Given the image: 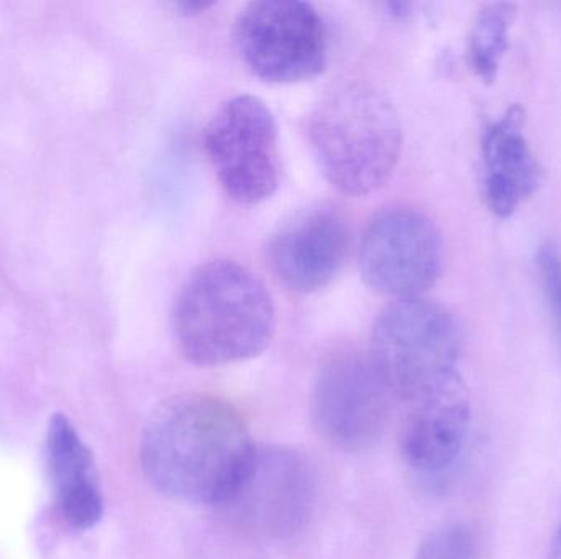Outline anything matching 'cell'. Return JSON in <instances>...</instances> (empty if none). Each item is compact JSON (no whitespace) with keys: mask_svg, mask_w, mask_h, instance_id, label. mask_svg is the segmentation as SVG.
<instances>
[{"mask_svg":"<svg viewBox=\"0 0 561 559\" xmlns=\"http://www.w3.org/2000/svg\"><path fill=\"white\" fill-rule=\"evenodd\" d=\"M173 330L181 353L197 366L252 360L275 337V302L249 268L232 259H214L201 265L180 289Z\"/></svg>","mask_w":561,"mask_h":559,"instance_id":"cell-2","label":"cell"},{"mask_svg":"<svg viewBox=\"0 0 561 559\" xmlns=\"http://www.w3.org/2000/svg\"><path fill=\"white\" fill-rule=\"evenodd\" d=\"M204 151L227 196L240 206L268 200L279 184L275 115L255 95L224 102L204 128Z\"/></svg>","mask_w":561,"mask_h":559,"instance_id":"cell-6","label":"cell"},{"mask_svg":"<svg viewBox=\"0 0 561 559\" xmlns=\"http://www.w3.org/2000/svg\"><path fill=\"white\" fill-rule=\"evenodd\" d=\"M468 429L470 403L461 384L408 407L402 427V455L414 471L442 475L460 458Z\"/></svg>","mask_w":561,"mask_h":559,"instance_id":"cell-11","label":"cell"},{"mask_svg":"<svg viewBox=\"0 0 561 559\" xmlns=\"http://www.w3.org/2000/svg\"><path fill=\"white\" fill-rule=\"evenodd\" d=\"M461 341L460 324L447 307L424 295L399 299L376 318L369 360L389 394L414 406L463 384Z\"/></svg>","mask_w":561,"mask_h":559,"instance_id":"cell-4","label":"cell"},{"mask_svg":"<svg viewBox=\"0 0 561 559\" xmlns=\"http://www.w3.org/2000/svg\"><path fill=\"white\" fill-rule=\"evenodd\" d=\"M523 124V108L513 107L484 133V197L491 212L500 217L513 216L542 180Z\"/></svg>","mask_w":561,"mask_h":559,"instance_id":"cell-12","label":"cell"},{"mask_svg":"<svg viewBox=\"0 0 561 559\" xmlns=\"http://www.w3.org/2000/svg\"><path fill=\"white\" fill-rule=\"evenodd\" d=\"M236 45L247 68L275 84L317 78L329 55L322 16L296 0L249 3L236 23Z\"/></svg>","mask_w":561,"mask_h":559,"instance_id":"cell-7","label":"cell"},{"mask_svg":"<svg viewBox=\"0 0 561 559\" xmlns=\"http://www.w3.org/2000/svg\"><path fill=\"white\" fill-rule=\"evenodd\" d=\"M391 397L369 357L339 353L317 374L310 417L330 445L363 452L381 439Z\"/></svg>","mask_w":561,"mask_h":559,"instance_id":"cell-9","label":"cell"},{"mask_svg":"<svg viewBox=\"0 0 561 559\" xmlns=\"http://www.w3.org/2000/svg\"><path fill=\"white\" fill-rule=\"evenodd\" d=\"M255 450L236 407L206 394H181L148 417L141 433V469L157 491L174 501L222 505Z\"/></svg>","mask_w":561,"mask_h":559,"instance_id":"cell-1","label":"cell"},{"mask_svg":"<svg viewBox=\"0 0 561 559\" xmlns=\"http://www.w3.org/2000/svg\"><path fill=\"white\" fill-rule=\"evenodd\" d=\"M537 265H539L543 292L552 307L553 317H556L561 335V256L559 249L552 243L542 246Z\"/></svg>","mask_w":561,"mask_h":559,"instance_id":"cell-16","label":"cell"},{"mask_svg":"<svg viewBox=\"0 0 561 559\" xmlns=\"http://www.w3.org/2000/svg\"><path fill=\"white\" fill-rule=\"evenodd\" d=\"M350 232L335 210H306L279 226L268 243L270 268L280 284L300 294L327 288L348 258Z\"/></svg>","mask_w":561,"mask_h":559,"instance_id":"cell-10","label":"cell"},{"mask_svg":"<svg viewBox=\"0 0 561 559\" xmlns=\"http://www.w3.org/2000/svg\"><path fill=\"white\" fill-rule=\"evenodd\" d=\"M444 265L440 233L419 210L388 209L366 226L359 269L366 286L392 301L422 298Z\"/></svg>","mask_w":561,"mask_h":559,"instance_id":"cell-8","label":"cell"},{"mask_svg":"<svg viewBox=\"0 0 561 559\" xmlns=\"http://www.w3.org/2000/svg\"><path fill=\"white\" fill-rule=\"evenodd\" d=\"M516 19L513 3H491L478 13L470 33V65L478 78L493 82L510 48V32Z\"/></svg>","mask_w":561,"mask_h":559,"instance_id":"cell-14","label":"cell"},{"mask_svg":"<svg viewBox=\"0 0 561 559\" xmlns=\"http://www.w3.org/2000/svg\"><path fill=\"white\" fill-rule=\"evenodd\" d=\"M49 476L66 521L79 531L95 527L104 512L101 486L91 450L68 417H51L46 433Z\"/></svg>","mask_w":561,"mask_h":559,"instance_id":"cell-13","label":"cell"},{"mask_svg":"<svg viewBox=\"0 0 561 559\" xmlns=\"http://www.w3.org/2000/svg\"><path fill=\"white\" fill-rule=\"evenodd\" d=\"M415 559H474L473 535L463 524L440 525L422 541Z\"/></svg>","mask_w":561,"mask_h":559,"instance_id":"cell-15","label":"cell"},{"mask_svg":"<svg viewBox=\"0 0 561 559\" xmlns=\"http://www.w3.org/2000/svg\"><path fill=\"white\" fill-rule=\"evenodd\" d=\"M309 141L323 177L345 196L365 197L394 174L401 121L382 92L353 82L329 92L313 108Z\"/></svg>","mask_w":561,"mask_h":559,"instance_id":"cell-3","label":"cell"},{"mask_svg":"<svg viewBox=\"0 0 561 559\" xmlns=\"http://www.w3.org/2000/svg\"><path fill=\"white\" fill-rule=\"evenodd\" d=\"M316 471L289 446L256 449L245 475L224 502L227 517L255 540L280 544L302 534L316 508Z\"/></svg>","mask_w":561,"mask_h":559,"instance_id":"cell-5","label":"cell"}]
</instances>
